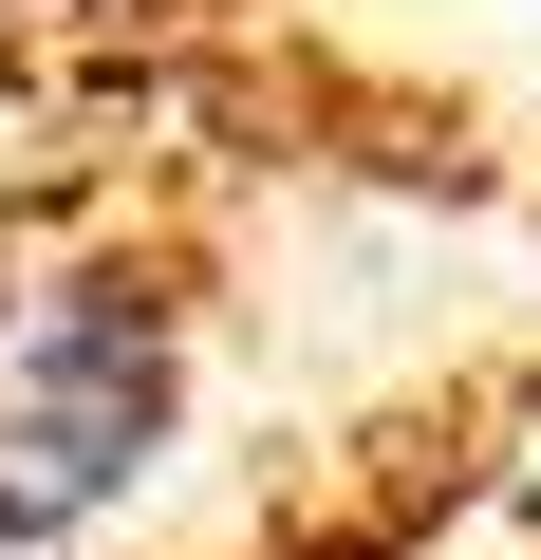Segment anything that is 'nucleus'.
<instances>
[{
  "label": "nucleus",
  "mask_w": 541,
  "mask_h": 560,
  "mask_svg": "<svg viewBox=\"0 0 541 560\" xmlns=\"http://www.w3.org/2000/svg\"><path fill=\"white\" fill-rule=\"evenodd\" d=\"M243 168L281 150L224 131V94L0 168V560H75L205 430L243 300Z\"/></svg>",
  "instance_id": "f257e3e1"
}]
</instances>
